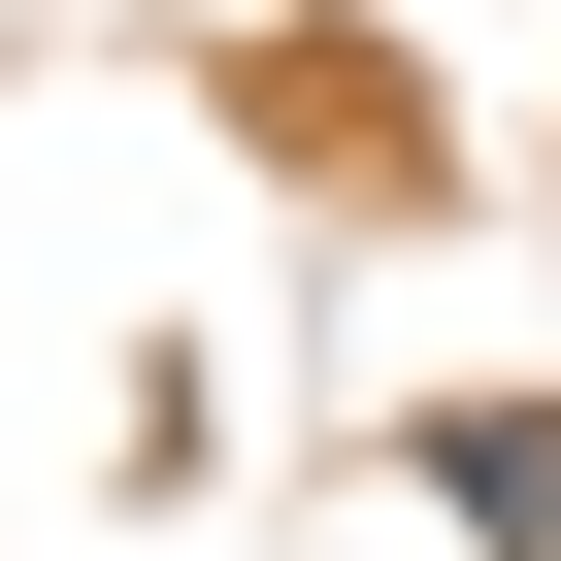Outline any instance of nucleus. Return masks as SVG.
<instances>
[{
	"mask_svg": "<svg viewBox=\"0 0 561 561\" xmlns=\"http://www.w3.org/2000/svg\"><path fill=\"white\" fill-rule=\"evenodd\" d=\"M430 495H462L495 561H561V430H528V397H430Z\"/></svg>",
	"mask_w": 561,
	"mask_h": 561,
	"instance_id": "obj_1",
	"label": "nucleus"
}]
</instances>
